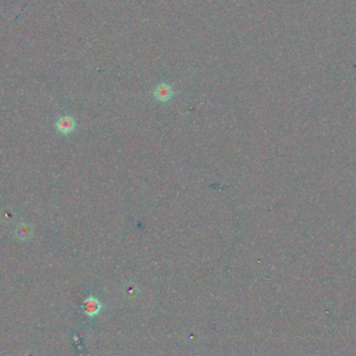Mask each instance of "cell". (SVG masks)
<instances>
[{"instance_id":"cell-1","label":"cell","mask_w":356,"mask_h":356,"mask_svg":"<svg viewBox=\"0 0 356 356\" xmlns=\"http://www.w3.org/2000/svg\"><path fill=\"white\" fill-rule=\"evenodd\" d=\"M153 96L158 100L159 102L167 103L174 96V91H173L172 86L166 83H162L155 87L153 91Z\"/></svg>"},{"instance_id":"cell-2","label":"cell","mask_w":356,"mask_h":356,"mask_svg":"<svg viewBox=\"0 0 356 356\" xmlns=\"http://www.w3.org/2000/svg\"><path fill=\"white\" fill-rule=\"evenodd\" d=\"M56 127L60 133L67 135L74 131L76 127V122L74 120V118H72L71 116H63L58 119Z\"/></svg>"},{"instance_id":"cell-3","label":"cell","mask_w":356,"mask_h":356,"mask_svg":"<svg viewBox=\"0 0 356 356\" xmlns=\"http://www.w3.org/2000/svg\"><path fill=\"white\" fill-rule=\"evenodd\" d=\"M32 234V226H30L26 223L19 224L17 226L16 230H15L16 237L21 241H26V240L31 239Z\"/></svg>"},{"instance_id":"cell-4","label":"cell","mask_w":356,"mask_h":356,"mask_svg":"<svg viewBox=\"0 0 356 356\" xmlns=\"http://www.w3.org/2000/svg\"><path fill=\"white\" fill-rule=\"evenodd\" d=\"M100 308H101V305H100L99 301L95 298H89L88 300H86L85 302V309H86V313H88L89 315L93 316V315H96Z\"/></svg>"}]
</instances>
